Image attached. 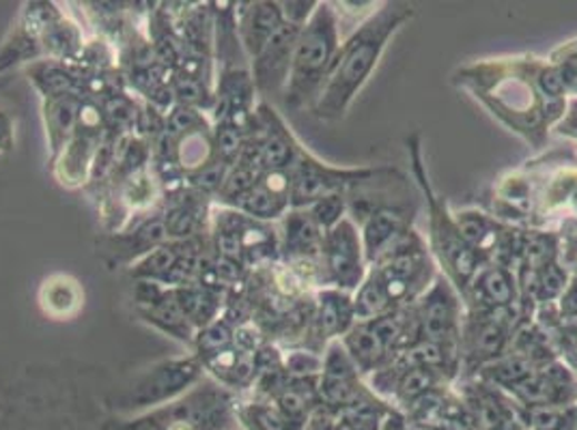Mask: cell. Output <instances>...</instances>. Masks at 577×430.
Masks as SVG:
<instances>
[{"instance_id":"6da1fadb","label":"cell","mask_w":577,"mask_h":430,"mask_svg":"<svg viewBox=\"0 0 577 430\" xmlns=\"http://www.w3.org/2000/svg\"><path fill=\"white\" fill-rule=\"evenodd\" d=\"M414 18L408 2H386L371 13L345 43L328 69L324 87L310 106V112L321 121H339L349 110L358 91L367 84L379 63L388 41Z\"/></svg>"},{"instance_id":"ac0fdd59","label":"cell","mask_w":577,"mask_h":430,"mask_svg":"<svg viewBox=\"0 0 577 430\" xmlns=\"http://www.w3.org/2000/svg\"><path fill=\"white\" fill-rule=\"evenodd\" d=\"M238 37L241 50L248 61H252L263 46L278 33V29L285 24L280 2H238Z\"/></svg>"},{"instance_id":"52a82bcc","label":"cell","mask_w":577,"mask_h":430,"mask_svg":"<svg viewBox=\"0 0 577 430\" xmlns=\"http://www.w3.org/2000/svg\"><path fill=\"white\" fill-rule=\"evenodd\" d=\"M321 266L326 287L354 293L367 278V257L362 234L354 220L345 218L332 231L326 232L321 246Z\"/></svg>"},{"instance_id":"f35d334b","label":"cell","mask_w":577,"mask_h":430,"mask_svg":"<svg viewBox=\"0 0 577 430\" xmlns=\"http://www.w3.org/2000/svg\"><path fill=\"white\" fill-rule=\"evenodd\" d=\"M558 314L563 321H577V276H571L569 287L558 299Z\"/></svg>"},{"instance_id":"7a4b0ae2","label":"cell","mask_w":577,"mask_h":430,"mask_svg":"<svg viewBox=\"0 0 577 430\" xmlns=\"http://www.w3.org/2000/svg\"><path fill=\"white\" fill-rule=\"evenodd\" d=\"M339 16L330 2H319L298 37L282 101L291 110L310 108L339 52Z\"/></svg>"},{"instance_id":"5bb4252c","label":"cell","mask_w":577,"mask_h":430,"mask_svg":"<svg viewBox=\"0 0 577 430\" xmlns=\"http://www.w3.org/2000/svg\"><path fill=\"white\" fill-rule=\"evenodd\" d=\"M162 218L170 241H188L209 234L213 199L183 186L162 199Z\"/></svg>"},{"instance_id":"9c48e42d","label":"cell","mask_w":577,"mask_h":430,"mask_svg":"<svg viewBox=\"0 0 577 430\" xmlns=\"http://www.w3.org/2000/svg\"><path fill=\"white\" fill-rule=\"evenodd\" d=\"M135 310L138 321L192 349L197 330L186 319L172 289L156 282H135Z\"/></svg>"},{"instance_id":"5b68a950","label":"cell","mask_w":577,"mask_h":430,"mask_svg":"<svg viewBox=\"0 0 577 430\" xmlns=\"http://www.w3.org/2000/svg\"><path fill=\"white\" fill-rule=\"evenodd\" d=\"M408 144L409 151H411V160H414V170H416V177H418V186H420V190H422V194L427 199L429 213H431L429 218H431L434 250H436V254L440 259V266L446 269V276H448L450 284L455 289H459L461 296H468L476 273L485 267L483 266L485 259L476 252L475 248H470L466 243V239L461 237V232L457 229L455 216H450L446 211V202L429 186V179L425 174L420 149H418L416 140L411 138Z\"/></svg>"},{"instance_id":"ee69618b","label":"cell","mask_w":577,"mask_h":430,"mask_svg":"<svg viewBox=\"0 0 577 430\" xmlns=\"http://www.w3.org/2000/svg\"><path fill=\"white\" fill-rule=\"evenodd\" d=\"M236 430H241V429H236Z\"/></svg>"},{"instance_id":"277c9868","label":"cell","mask_w":577,"mask_h":430,"mask_svg":"<svg viewBox=\"0 0 577 430\" xmlns=\"http://www.w3.org/2000/svg\"><path fill=\"white\" fill-rule=\"evenodd\" d=\"M205 377L203 364L195 353L160 360L135 377V381L117 397L115 409L126 418L156 411L186 397Z\"/></svg>"},{"instance_id":"d590c367","label":"cell","mask_w":577,"mask_h":430,"mask_svg":"<svg viewBox=\"0 0 577 430\" xmlns=\"http://www.w3.org/2000/svg\"><path fill=\"white\" fill-rule=\"evenodd\" d=\"M347 209H349L347 194H332V197H326V199L315 202L312 207H308L310 216L315 218V222L324 232L332 231L340 220H345Z\"/></svg>"},{"instance_id":"d4e9b609","label":"cell","mask_w":577,"mask_h":430,"mask_svg":"<svg viewBox=\"0 0 577 430\" xmlns=\"http://www.w3.org/2000/svg\"><path fill=\"white\" fill-rule=\"evenodd\" d=\"M172 291H175V298L179 301L186 319L197 331L213 323L227 310V293H222L218 289L195 282V284H186V287H179Z\"/></svg>"},{"instance_id":"cb8c5ba5","label":"cell","mask_w":577,"mask_h":430,"mask_svg":"<svg viewBox=\"0 0 577 430\" xmlns=\"http://www.w3.org/2000/svg\"><path fill=\"white\" fill-rule=\"evenodd\" d=\"M82 100L84 98L78 96L41 100V119H43L50 158H54L73 138V133L78 132Z\"/></svg>"},{"instance_id":"1f68e13d","label":"cell","mask_w":577,"mask_h":430,"mask_svg":"<svg viewBox=\"0 0 577 430\" xmlns=\"http://www.w3.org/2000/svg\"><path fill=\"white\" fill-rule=\"evenodd\" d=\"M558 257V246L554 234L544 231L526 232L521 241V261L528 271H539L554 263Z\"/></svg>"},{"instance_id":"2e32d148","label":"cell","mask_w":577,"mask_h":430,"mask_svg":"<svg viewBox=\"0 0 577 430\" xmlns=\"http://www.w3.org/2000/svg\"><path fill=\"white\" fill-rule=\"evenodd\" d=\"M289 192H291V170H263L255 188H250L231 209H238L239 213L257 222L270 224L291 211Z\"/></svg>"},{"instance_id":"603a6c76","label":"cell","mask_w":577,"mask_h":430,"mask_svg":"<svg viewBox=\"0 0 577 430\" xmlns=\"http://www.w3.org/2000/svg\"><path fill=\"white\" fill-rule=\"evenodd\" d=\"M476 301L478 310H510L517 301V280L509 267L485 266L476 273L466 298Z\"/></svg>"},{"instance_id":"3957f363","label":"cell","mask_w":577,"mask_h":430,"mask_svg":"<svg viewBox=\"0 0 577 430\" xmlns=\"http://www.w3.org/2000/svg\"><path fill=\"white\" fill-rule=\"evenodd\" d=\"M238 397L205 377L186 397L137 418L119 420L115 430H236Z\"/></svg>"},{"instance_id":"8d00e7d4","label":"cell","mask_w":577,"mask_h":430,"mask_svg":"<svg viewBox=\"0 0 577 430\" xmlns=\"http://www.w3.org/2000/svg\"><path fill=\"white\" fill-rule=\"evenodd\" d=\"M319 2L315 0H302V2H280V11H282V18L285 22L289 24H296V27H305L306 22L310 20V16L315 13Z\"/></svg>"},{"instance_id":"83f0119b","label":"cell","mask_w":577,"mask_h":430,"mask_svg":"<svg viewBox=\"0 0 577 430\" xmlns=\"http://www.w3.org/2000/svg\"><path fill=\"white\" fill-rule=\"evenodd\" d=\"M236 420L241 430H300L282 416L270 398L238 397Z\"/></svg>"},{"instance_id":"4316f807","label":"cell","mask_w":577,"mask_h":430,"mask_svg":"<svg viewBox=\"0 0 577 430\" xmlns=\"http://www.w3.org/2000/svg\"><path fill=\"white\" fill-rule=\"evenodd\" d=\"M216 160L211 123L175 138V164L188 177Z\"/></svg>"},{"instance_id":"30bf717a","label":"cell","mask_w":577,"mask_h":430,"mask_svg":"<svg viewBox=\"0 0 577 430\" xmlns=\"http://www.w3.org/2000/svg\"><path fill=\"white\" fill-rule=\"evenodd\" d=\"M420 340L455 347L461 333V308L459 299L448 280L438 276L431 287L422 293L416 308Z\"/></svg>"},{"instance_id":"74e56055","label":"cell","mask_w":577,"mask_h":430,"mask_svg":"<svg viewBox=\"0 0 577 430\" xmlns=\"http://www.w3.org/2000/svg\"><path fill=\"white\" fill-rule=\"evenodd\" d=\"M530 418H533V429L535 430H560L567 424L565 422L567 418L560 411H556L554 407H537V409H533Z\"/></svg>"},{"instance_id":"e575fe53","label":"cell","mask_w":577,"mask_h":430,"mask_svg":"<svg viewBox=\"0 0 577 430\" xmlns=\"http://www.w3.org/2000/svg\"><path fill=\"white\" fill-rule=\"evenodd\" d=\"M438 379H440V372L434 370V368H427V366H409L408 370L401 374L399 379V386H397V394L401 400L406 402H414L429 392L436 390L438 386Z\"/></svg>"},{"instance_id":"d6a6232c","label":"cell","mask_w":577,"mask_h":430,"mask_svg":"<svg viewBox=\"0 0 577 430\" xmlns=\"http://www.w3.org/2000/svg\"><path fill=\"white\" fill-rule=\"evenodd\" d=\"M533 276H535V298L547 306L560 299L571 280L567 267L560 266L558 261L541 267L539 271H533Z\"/></svg>"},{"instance_id":"7c38bea8","label":"cell","mask_w":577,"mask_h":430,"mask_svg":"<svg viewBox=\"0 0 577 430\" xmlns=\"http://www.w3.org/2000/svg\"><path fill=\"white\" fill-rule=\"evenodd\" d=\"M246 136L259 142L263 170H291L302 151V144L266 100L257 101L252 126Z\"/></svg>"},{"instance_id":"ffe728a7","label":"cell","mask_w":577,"mask_h":430,"mask_svg":"<svg viewBox=\"0 0 577 430\" xmlns=\"http://www.w3.org/2000/svg\"><path fill=\"white\" fill-rule=\"evenodd\" d=\"M354 299L351 293L339 291L335 287H324L317 293V301L312 306V328L317 338L328 344L330 340H339L347 331L354 328Z\"/></svg>"},{"instance_id":"836d02e7","label":"cell","mask_w":577,"mask_h":430,"mask_svg":"<svg viewBox=\"0 0 577 430\" xmlns=\"http://www.w3.org/2000/svg\"><path fill=\"white\" fill-rule=\"evenodd\" d=\"M213 130V147H216V158L222 160L225 164H238L241 151L246 147V130L236 123L220 121L211 123Z\"/></svg>"},{"instance_id":"ba28073f","label":"cell","mask_w":577,"mask_h":430,"mask_svg":"<svg viewBox=\"0 0 577 430\" xmlns=\"http://www.w3.org/2000/svg\"><path fill=\"white\" fill-rule=\"evenodd\" d=\"M169 234L165 227L162 209H151L135 216L121 231L106 232L98 241V257L108 267L135 266L158 246L167 243Z\"/></svg>"},{"instance_id":"8fae6325","label":"cell","mask_w":577,"mask_h":430,"mask_svg":"<svg viewBox=\"0 0 577 430\" xmlns=\"http://www.w3.org/2000/svg\"><path fill=\"white\" fill-rule=\"evenodd\" d=\"M300 31L302 27L285 22L278 29V33L263 46V50L250 61V73L257 96L272 98L285 93Z\"/></svg>"},{"instance_id":"f1b7e54d","label":"cell","mask_w":577,"mask_h":430,"mask_svg":"<svg viewBox=\"0 0 577 430\" xmlns=\"http://www.w3.org/2000/svg\"><path fill=\"white\" fill-rule=\"evenodd\" d=\"M351 299H354V314H356L358 323L374 321V319H379V317L397 310L384 289V282L379 280V276L375 273L374 269L367 273L365 282L354 291Z\"/></svg>"},{"instance_id":"484cf974","label":"cell","mask_w":577,"mask_h":430,"mask_svg":"<svg viewBox=\"0 0 577 430\" xmlns=\"http://www.w3.org/2000/svg\"><path fill=\"white\" fill-rule=\"evenodd\" d=\"M340 342L360 372H374L392 360V353L381 344L367 323L356 321L354 328L340 338Z\"/></svg>"},{"instance_id":"f546056e","label":"cell","mask_w":577,"mask_h":430,"mask_svg":"<svg viewBox=\"0 0 577 430\" xmlns=\"http://www.w3.org/2000/svg\"><path fill=\"white\" fill-rule=\"evenodd\" d=\"M43 59L41 46L33 34L27 33L22 27H13V31L0 46V78H7L11 69L20 66H33Z\"/></svg>"},{"instance_id":"e0dca14e","label":"cell","mask_w":577,"mask_h":430,"mask_svg":"<svg viewBox=\"0 0 577 430\" xmlns=\"http://www.w3.org/2000/svg\"><path fill=\"white\" fill-rule=\"evenodd\" d=\"M326 232L319 229L308 209H291L282 218L280 257L289 266L321 261V246Z\"/></svg>"},{"instance_id":"7402d4cb","label":"cell","mask_w":577,"mask_h":430,"mask_svg":"<svg viewBox=\"0 0 577 430\" xmlns=\"http://www.w3.org/2000/svg\"><path fill=\"white\" fill-rule=\"evenodd\" d=\"M27 76L41 100L66 96L84 98V73L78 67L41 59L27 67Z\"/></svg>"},{"instance_id":"d6986e66","label":"cell","mask_w":577,"mask_h":430,"mask_svg":"<svg viewBox=\"0 0 577 430\" xmlns=\"http://www.w3.org/2000/svg\"><path fill=\"white\" fill-rule=\"evenodd\" d=\"M41 312L52 321H71L84 308V289L71 273H50L41 280L37 291Z\"/></svg>"},{"instance_id":"9a60e30c","label":"cell","mask_w":577,"mask_h":430,"mask_svg":"<svg viewBox=\"0 0 577 430\" xmlns=\"http://www.w3.org/2000/svg\"><path fill=\"white\" fill-rule=\"evenodd\" d=\"M466 328V360L485 368L505 356L509 344L510 310H478Z\"/></svg>"},{"instance_id":"ab89813d","label":"cell","mask_w":577,"mask_h":430,"mask_svg":"<svg viewBox=\"0 0 577 430\" xmlns=\"http://www.w3.org/2000/svg\"><path fill=\"white\" fill-rule=\"evenodd\" d=\"M16 149V126L7 110L0 108V156H9Z\"/></svg>"},{"instance_id":"8992f818","label":"cell","mask_w":577,"mask_h":430,"mask_svg":"<svg viewBox=\"0 0 577 430\" xmlns=\"http://www.w3.org/2000/svg\"><path fill=\"white\" fill-rule=\"evenodd\" d=\"M381 168H358V170H347V168H332V166L319 162L315 156L308 151H300L298 162L291 168V192L289 202L291 209H308L315 202H319L332 194H347L356 190L362 183H369Z\"/></svg>"},{"instance_id":"44dd1931","label":"cell","mask_w":577,"mask_h":430,"mask_svg":"<svg viewBox=\"0 0 577 430\" xmlns=\"http://www.w3.org/2000/svg\"><path fill=\"white\" fill-rule=\"evenodd\" d=\"M408 216L399 207H375L362 227V246L367 263H375L404 232L408 231Z\"/></svg>"},{"instance_id":"b9f144b4","label":"cell","mask_w":577,"mask_h":430,"mask_svg":"<svg viewBox=\"0 0 577 430\" xmlns=\"http://www.w3.org/2000/svg\"><path fill=\"white\" fill-rule=\"evenodd\" d=\"M9 84V76L7 78H0V89H4Z\"/></svg>"},{"instance_id":"4dcf8cb0","label":"cell","mask_w":577,"mask_h":430,"mask_svg":"<svg viewBox=\"0 0 577 430\" xmlns=\"http://www.w3.org/2000/svg\"><path fill=\"white\" fill-rule=\"evenodd\" d=\"M480 370L485 372V377L491 383L513 390L515 386H519L521 381L533 377L537 372V366L533 364L528 358L519 356V353H510L507 358L503 356L500 360H496V362H491Z\"/></svg>"},{"instance_id":"60d3db41","label":"cell","mask_w":577,"mask_h":430,"mask_svg":"<svg viewBox=\"0 0 577 430\" xmlns=\"http://www.w3.org/2000/svg\"><path fill=\"white\" fill-rule=\"evenodd\" d=\"M558 132L577 140V100L571 101L565 110V117L558 123Z\"/></svg>"},{"instance_id":"4fadbf2b","label":"cell","mask_w":577,"mask_h":430,"mask_svg":"<svg viewBox=\"0 0 577 430\" xmlns=\"http://www.w3.org/2000/svg\"><path fill=\"white\" fill-rule=\"evenodd\" d=\"M106 136H108L106 130L87 128V126L78 123V132L73 133V138L54 158H50L52 177L57 179V183L61 188L87 190V186L91 181L93 164H96V156H98Z\"/></svg>"},{"instance_id":"7bdbcfd3","label":"cell","mask_w":577,"mask_h":430,"mask_svg":"<svg viewBox=\"0 0 577 430\" xmlns=\"http://www.w3.org/2000/svg\"><path fill=\"white\" fill-rule=\"evenodd\" d=\"M560 430H576V429H571V427H567V424H565V427H563V429Z\"/></svg>"}]
</instances>
